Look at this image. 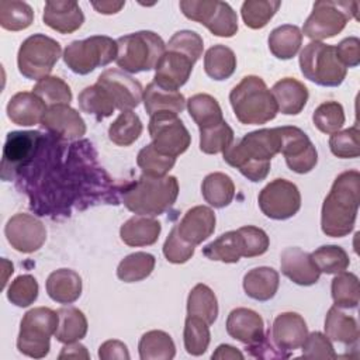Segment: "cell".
I'll return each mask as SVG.
<instances>
[{
  "label": "cell",
  "instance_id": "816d5d0a",
  "mask_svg": "<svg viewBox=\"0 0 360 360\" xmlns=\"http://www.w3.org/2000/svg\"><path fill=\"white\" fill-rule=\"evenodd\" d=\"M314 125L323 134H335L345 124V111L338 101H325L319 104L312 114Z\"/></svg>",
  "mask_w": 360,
  "mask_h": 360
},
{
  "label": "cell",
  "instance_id": "6da1fadb",
  "mask_svg": "<svg viewBox=\"0 0 360 360\" xmlns=\"http://www.w3.org/2000/svg\"><path fill=\"white\" fill-rule=\"evenodd\" d=\"M281 136L278 128H263L233 141L224 150V160L236 167L248 180L259 183L270 172L271 159L280 153Z\"/></svg>",
  "mask_w": 360,
  "mask_h": 360
},
{
  "label": "cell",
  "instance_id": "b9f144b4",
  "mask_svg": "<svg viewBox=\"0 0 360 360\" xmlns=\"http://www.w3.org/2000/svg\"><path fill=\"white\" fill-rule=\"evenodd\" d=\"M142 129V122L132 110L121 111L108 128V138L118 146H129L141 136Z\"/></svg>",
  "mask_w": 360,
  "mask_h": 360
},
{
  "label": "cell",
  "instance_id": "7402d4cb",
  "mask_svg": "<svg viewBox=\"0 0 360 360\" xmlns=\"http://www.w3.org/2000/svg\"><path fill=\"white\" fill-rule=\"evenodd\" d=\"M225 326L231 338L246 346L255 345L266 336L263 318L256 311L243 307L229 312Z\"/></svg>",
  "mask_w": 360,
  "mask_h": 360
},
{
  "label": "cell",
  "instance_id": "603a6c76",
  "mask_svg": "<svg viewBox=\"0 0 360 360\" xmlns=\"http://www.w3.org/2000/svg\"><path fill=\"white\" fill-rule=\"evenodd\" d=\"M42 20L49 28L60 34H72L83 25L84 14L76 1L49 0L45 3Z\"/></svg>",
  "mask_w": 360,
  "mask_h": 360
},
{
  "label": "cell",
  "instance_id": "f907efd6",
  "mask_svg": "<svg viewBox=\"0 0 360 360\" xmlns=\"http://www.w3.org/2000/svg\"><path fill=\"white\" fill-rule=\"evenodd\" d=\"M32 93L37 94L48 107L56 104H69L72 101V90L66 82L56 76H46L34 86Z\"/></svg>",
  "mask_w": 360,
  "mask_h": 360
},
{
  "label": "cell",
  "instance_id": "03108f58",
  "mask_svg": "<svg viewBox=\"0 0 360 360\" xmlns=\"http://www.w3.org/2000/svg\"><path fill=\"white\" fill-rule=\"evenodd\" d=\"M1 264H3V270H4V276H3V287H4L7 283V274H13L14 269H13V264L6 259L1 260Z\"/></svg>",
  "mask_w": 360,
  "mask_h": 360
},
{
  "label": "cell",
  "instance_id": "9c48e42d",
  "mask_svg": "<svg viewBox=\"0 0 360 360\" xmlns=\"http://www.w3.org/2000/svg\"><path fill=\"white\" fill-rule=\"evenodd\" d=\"M117 41L107 35H93L72 41L63 51V60L76 75H89L117 58Z\"/></svg>",
  "mask_w": 360,
  "mask_h": 360
},
{
  "label": "cell",
  "instance_id": "f5cc1de1",
  "mask_svg": "<svg viewBox=\"0 0 360 360\" xmlns=\"http://www.w3.org/2000/svg\"><path fill=\"white\" fill-rule=\"evenodd\" d=\"M38 281L31 274H21L15 277L7 288V300L15 307L25 308L38 298Z\"/></svg>",
  "mask_w": 360,
  "mask_h": 360
},
{
  "label": "cell",
  "instance_id": "ab89813d",
  "mask_svg": "<svg viewBox=\"0 0 360 360\" xmlns=\"http://www.w3.org/2000/svg\"><path fill=\"white\" fill-rule=\"evenodd\" d=\"M77 101L83 112L94 115L98 121L112 115L115 110V104L110 94L97 83L83 89L77 97Z\"/></svg>",
  "mask_w": 360,
  "mask_h": 360
},
{
  "label": "cell",
  "instance_id": "bcb514c9",
  "mask_svg": "<svg viewBox=\"0 0 360 360\" xmlns=\"http://www.w3.org/2000/svg\"><path fill=\"white\" fill-rule=\"evenodd\" d=\"M183 340H184V349L188 354L191 356L204 354L211 340L210 325L201 318L187 315L184 322Z\"/></svg>",
  "mask_w": 360,
  "mask_h": 360
},
{
  "label": "cell",
  "instance_id": "44dd1931",
  "mask_svg": "<svg viewBox=\"0 0 360 360\" xmlns=\"http://www.w3.org/2000/svg\"><path fill=\"white\" fill-rule=\"evenodd\" d=\"M215 222V214L210 207L195 205L183 215L176 228L183 240L197 246L214 233Z\"/></svg>",
  "mask_w": 360,
  "mask_h": 360
},
{
  "label": "cell",
  "instance_id": "9a60e30c",
  "mask_svg": "<svg viewBox=\"0 0 360 360\" xmlns=\"http://www.w3.org/2000/svg\"><path fill=\"white\" fill-rule=\"evenodd\" d=\"M4 235L11 248L21 253L37 252L46 240V229L42 221L25 212H18L7 221Z\"/></svg>",
  "mask_w": 360,
  "mask_h": 360
},
{
  "label": "cell",
  "instance_id": "60d3db41",
  "mask_svg": "<svg viewBox=\"0 0 360 360\" xmlns=\"http://www.w3.org/2000/svg\"><path fill=\"white\" fill-rule=\"evenodd\" d=\"M156 259L146 252H135L125 256L118 267L117 277L124 283H136L149 277L155 269Z\"/></svg>",
  "mask_w": 360,
  "mask_h": 360
},
{
  "label": "cell",
  "instance_id": "7c38bea8",
  "mask_svg": "<svg viewBox=\"0 0 360 360\" xmlns=\"http://www.w3.org/2000/svg\"><path fill=\"white\" fill-rule=\"evenodd\" d=\"M148 129L155 149L166 156L177 158L191 143V135L183 121L177 114L169 111H159L150 115Z\"/></svg>",
  "mask_w": 360,
  "mask_h": 360
},
{
  "label": "cell",
  "instance_id": "f546056e",
  "mask_svg": "<svg viewBox=\"0 0 360 360\" xmlns=\"http://www.w3.org/2000/svg\"><path fill=\"white\" fill-rule=\"evenodd\" d=\"M325 335L330 342L345 346H357L359 326L353 316L345 314L339 307L329 308L325 318Z\"/></svg>",
  "mask_w": 360,
  "mask_h": 360
},
{
  "label": "cell",
  "instance_id": "836d02e7",
  "mask_svg": "<svg viewBox=\"0 0 360 360\" xmlns=\"http://www.w3.org/2000/svg\"><path fill=\"white\" fill-rule=\"evenodd\" d=\"M302 45V32L297 25L284 24L274 28L269 35V49L277 59L294 58Z\"/></svg>",
  "mask_w": 360,
  "mask_h": 360
},
{
  "label": "cell",
  "instance_id": "db71d44e",
  "mask_svg": "<svg viewBox=\"0 0 360 360\" xmlns=\"http://www.w3.org/2000/svg\"><path fill=\"white\" fill-rule=\"evenodd\" d=\"M330 152L340 159H354L360 155V132L357 125L338 131L329 138Z\"/></svg>",
  "mask_w": 360,
  "mask_h": 360
},
{
  "label": "cell",
  "instance_id": "9f6ffc18",
  "mask_svg": "<svg viewBox=\"0 0 360 360\" xmlns=\"http://www.w3.org/2000/svg\"><path fill=\"white\" fill-rule=\"evenodd\" d=\"M302 357L311 360H333L338 357L332 342L321 332L308 333L302 346Z\"/></svg>",
  "mask_w": 360,
  "mask_h": 360
},
{
  "label": "cell",
  "instance_id": "2e32d148",
  "mask_svg": "<svg viewBox=\"0 0 360 360\" xmlns=\"http://www.w3.org/2000/svg\"><path fill=\"white\" fill-rule=\"evenodd\" d=\"M97 84L110 94L115 108L120 111H129L138 107L143 97L142 84L120 69L104 70L97 77Z\"/></svg>",
  "mask_w": 360,
  "mask_h": 360
},
{
  "label": "cell",
  "instance_id": "6f0895ef",
  "mask_svg": "<svg viewBox=\"0 0 360 360\" xmlns=\"http://www.w3.org/2000/svg\"><path fill=\"white\" fill-rule=\"evenodd\" d=\"M194 250H195V246L183 240L177 233V228L174 225L163 245V255L166 260L174 264H183L193 257Z\"/></svg>",
  "mask_w": 360,
  "mask_h": 360
},
{
  "label": "cell",
  "instance_id": "e575fe53",
  "mask_svg": "<svg viewBox=\"0 0 360 360\" xmlns=\"http://www.w3.org/2000/svg\"><path fill=\"white\" fill-rule=\"evenodd\" d=\"M59 323L55 332V338L60 343H75L83 339L87 333V319L84 314L75 307H62L58 311Z\"/></svg>",
  "mask_w": 360,
  "mask_h": 360
},
{
  "label": "cell",
  "instance_id": "83f0119b",
  "mask_svg": "<svg viewBox=\"0 0 360 360\" xmlns=\"http://www.w3.org/2000/svg\"><path fill=\"white\" fill-rule=\"evenodd\" d=\"M46 292L51 300L59 304H72L82 294V278L70 269H58L46 278Z\"/></svg>",
  "mask_w": 360,
  "mask_h": 360
},
{
  "label": "cell",
  "instance_id": "7bdbcfd3",
  "mask_svg": "<svg viewBox=\"0 0 360 360\" xmlns=\"http://www.w3.org/2000/svg\"><path fill=\"white\" fill-rule=\"evenodd\" d=\"M332 298L339 308H356L360 301L359 278L354 273L340 271L335 276L330 285Z\"/></svg>",
  "mask_w": 360,
  "mask_h": 360
},
{
  "label": "cell",
  "instance_id": "ee69618b",
  "mask_svg": "<svg viewBox=\"0 0 360 360\" xmlns=\"http://www.w3.org/2000/svg\"><path fill=\"white\" fill-rule=\"evenodd\" d=\"M34 21V11L25 1L1 0L0 25L7 31H22Z\"/></svg>",
  "mask_w": 360,
  "mask_h": 360
},
{
  "label": "cell",
  "instance_id": "d6986e66",
  "mask_svg": "<svg viewBox=\"0 0 360 360\" xmlns=\"http://www.w3.org/2000/svg\"><path fill=\"white\" fill-rule=\"evenodd\" d=\"M194 62L186 55L166 49L155 68L153 82L167 90H179L193 72Z\"/></svg>",
  "mask_w": 360,
  "mask_h": 360
},
{
  "label": "cell",
  "instance_id": "94428289",
  "mask_svg": "<svg viewBox=\"0 0 360 360\" xmlns=\"http://www.w3.org/2000/svg\"><path fill=\"white\" fill-rule=\"evenodd\" d=\"M98 357L101 360H128L129 352L124 342L111 339L101 343L98 347Z\"/></svg>",
  "mask_w": 360,
  "mask_h": 360
},
{
  "label": "cell",
  "instance_id": "e7e4bbea",
  "mask_svg": "<svg viewBox=\"0 0 360 360\" xmlns=\"http://www.w3.org/2000/svg\"><path fill=\"white\" fill-rule=\"evenodd\" d=\"M91 6L100 14H115L125 6V1H93Z\"/></svg>",
  "mask_w": 360,
  "mask_h": 360
},
{
  "label": "cell",
  "instance_id": "1f68e13d",
  "mask_svg": "<svg viewBox=\"0 0 360 360\" xmlns=\"http://www.w3.org/2000/svg\"><path fill=\"white\" fill-rule=\"evenodd\" d=\"M202 255L214 262L238 263L245 255V242L240 232L229 231L202 248Z\"/></svg>",
  "mask_w": 360,
  "mask_h": 360
},
{
  "label": "cell",
  "instance_id": "f35d334b",
  "mask_svg": "<svg viewBox=\"0 0 360 360\" xmlns=\"http://www.w3.org/2000/svg\"><path fill=\"white\" fill-rule=\"evenodd\" d=\"M138 350L142 360H170L176 354L172 336L163 330H149L143 333Z\"/></svg>",
  "mask_w": 360,
  "mask_h": 360
},
{
  "label": "cell",
  "instance_id": "d6a6232c",
  "mask_svg": "<svg viewBox=\"0 0 360 360\" xmlns=\"http://www.w3.org/2000/svg\"><path fill=\"white\" fill-rule=\"evenodd\" d=\"M201 194L211 207L224 208L229 205L235 197L233 180L221 172L210 173L201 184Z\"/></svg>",
  "mask_w": 360,
  "mask_h": 360
},
{
  "label": "cell",
  "instance_id": "30bf717a",
  "mask_svg": "<svg viewBox=\"0 0 360 360\" xmlns=\"http://www.w3.org/2000/svg\"><path fill=\"white\" fill-rule=\"evenodd\" d=\"M62 55L58 41L44 34H34L22 41L17 53L20 73L30 80H41L52 72Z\"/></svg>",
  "mask_w": 360,
  "mask_h": 360
},
{
  "label": "cell",
  "instance_id": "680465c9",
  "mask_svg": "<svg viewBox=\"0 0 360 360\" xmlns=\"http://www.w3.org/2000/svg\"><path fill=\"white\" fill-rule=\"evenodd\" d=\"M243 238L245 242V255L243 257H255L262 256L267 252L270 240L267 233L257 226L253 225H245L238 229Z\"/></svg>",
  "mask_w": 360,
  "mask_h": 360
},
{
  "label": "cell",
  "instance_id": "4316f807",
  "mask_svg": "<svg viewBox=\"0 0 360 360\" xmlns=\"http://www.w3.org/2000/svg\"><path fill=\"white\" fill-rule=\"evenodd\" d=\"M162 225L153 217L134 215L121 225V240L132 248L153 245L160 235Z\"/></svg>",
  "mask_w": 360,
  "mask_h": 360
},
{
  "label": "cell",
  "instance_id": "d590c367",
  "mask_svg": "<svg viewBox=\"0 0 360 360\" xmlns=\"http://www.w3.org/2000/svg\"><path fill=\"white\" fill-rule=\"evenodd\" d=\"M187 110L200 129L214 127L224 121L222 110L218 101L205 93H198L187 100Z\"/></svg>",
  "mask_w": 360,
  "mask_h": 360
},
{
  "label": "cell",
  "instance_id": "681fc988",
  "mask_svg": "<svg viewBox=\"0 0 360 360\" xmlns=\"http://www.w3.org/2000/svg\"><path fill=\"white\" fill-rule=\"evenodd\" d=\"M233 129L225 122L200 129V150L207 155H217L228 149L233 142Z\"/></svg>",
  "mask_w": 360,
  "mask_h": 360
},
{
  "label": "cell",
  "instance_id": "e0dca14e",
  "mask_svg": "<svg viewBox=\"0 0 360 360\" xmlns=\"http://www.w3.org/2000/svg\"><path fill=\"white\" fill-rule=\"evenodd\" d=\"M308 335V326L305 319L297 312L278 314L269 330L273 345L283 353L290 354L300 349Z\"/></svg>",
  "mask_w": 360,
  "mask_h": 360
},
{
  "label": "cell",
  "instance_id": "8fae6325",
  "mask_svg": "<svg viewBox=\"0 0 360 360\" xmlns=\"http://www.w3.org/2000/svg\"><path fill=\"white\" fill-rule=\"evenodd\" d=\"M181 13L191 21L200 22L215 37L231 38L238 32V15L221 0H181Z\"/></svg>",
  "mask_w": 360,
  "mask_h": 360
},
{
  "label": "cell",
  "instance_id": "277c9868",
  "mask_svg": "<svg viewBox=\"0 0 360 360\" xmlns=\"http://www.w3.org/2000/svg\"><path fill=\"white\" fill-rule=\"evenodd\" d=\"M179 181L174 176L150 177L142 174L122 194L124 205L136 215L156 217L167 211L177 200Z\"/></svg>",
  "mask_w": 360,
  "mask_h": 360
},
{
  "label": "cell",
  "instance_id": "ffe728a7",
  "mask_svg": "<svg viewBox=\"0 0 360 360\" xmlns=\"http://www.w3.org/2000/svg\"><path fill=\"white\" fill-rule=\"evenodd\" d=\"M280 267L281 273L298 285H312L321 277L311 253L300 248L284 249L280 256Z\"/></svg>",
  "mask_w": 360,
  "mask_h": 360
},
{
  "label": "cell",
  "instance_id": "11a10c76",
  "mask_svg": "<svg viewBox=\"0 0 360 360\" xmlns=\"http://www.w3.org/2000/svg\"><path fill=\"white\" fill-rule=\"evenodd\" d=\"M166 48L169 51H176L187 58H190L194 63L201 58L202 49H204V42L202 38L190 30H181L173 34V37L169 39Z\"/></svg>",
  "mask_w": 360,
  "mask_h": 360
},
{
  "label": "cell",
  "instance_id": "74e56055",
  "mask_svg": "<svg viewBox=\"0 0 360 360\" xmlns=\"http://www.w3.org/2000/svg\"><path fill=\"white\" fill-rule=\"evenodd\" d=\"M236 69V56L235 52L225 45L211 46L204 56V70L207 76L214 80H226L229 79Z\"/></svg>",
  "mask_w": 360,
  "mask_h": 360
},
{
  "label": "cell",
  "instance_id": "5bb4252c",
  "mask_svg": "<svg viewBox=\"0 0 360 360\" xmlns=\"http://www.w3.org/2000/svg\"><path fill=\"white\" fill-rule=\"evenodd\" d=\"M281 136V149L288 169L298 174L309 173L318 163V152L308 135L297 127H277Z\"/></svg>",
  "mask_w": 360,
  "mask_h": 360
},
{
  "label": "cell",
  "instance_id": "6125c7cd",
  "mask_svg": "<svg viewBox=\"0 0 360 360\" xmlns=\"http://www.w3.org/2000/svg\"><path fill=\"white\" fill-rule=\"evenodd\" d=\"M214 360H243V353L231 345H219L211 356Z\"/></svg>",
  "mask_w": 360,
  "mask_h": 360
},
{
  "label": "cell",
  "instance_id": "7a4b0ae2",
  "mask_svg": "<svg viewBox=\"0 0 360 360\" xmlns=\"http://www.w3.org/2000/svg\"><path fill=\"white\" fill-rule=\"evenodd\" d=\"M360 204V173L347 170L340 173L321 210V228L326 236L342 238L349 235L356 224Z\"/></svg>",
  "mask_w": 360,
  "mask_h": 360
},
{
  "label": "cell",
  "instance_id": "f1b7e54d",
  "mask_svg": "<svg viewBox=\"0 0 360 360\" xmlns=\"http://www.w3.org/2000/svg\"><path fill=\"white\" fill-rule=\"evenodd\" d=\"M280 284V276L277 270L267 266H260L249 270L243 276V290L248 297L256 301L271 300Z\"/></svg>",
  "mask_w": 360,
  "mask_h": 360
},
{
  "label": "cell",
  "instance_id": "484cf974",
  "mask_svg": "<svg viewBox=\"0 0 360 360\" xmlns=\"http://www.w3.org/2000/svg\"><path fill=\"white\" fill-rule=\"evenodd\" d=\"M39 139V132H10L7 135L4 150H3V160H1V176L20 165H22L27 159H30L34 153L37 142Z\"/></svg>",
  "mask_w": 360,
  "mask_h": 360
},
{
  "label": "cell",
  "instance_id": "8d00e7d4",
  "mask_svg": "<svg viewBox=\"0 0 360 360\" xmlns=\"http://www.w3.org/2000/svg\"><path fill=\"white\" fill-rule=\"evenodd\" d=\"M187 315L197 316L212 325L218 316V301L207 284H195L187 298Z\"/></svg>",
  "mask_w": 360,
  "mask_h": 360
},
{
  "label": "cell",
  "instance_id": "91938a15",
  "mask_svg": "<svg viewBox=\"0 0 360 360\" xmlns=\"http://www.w3.org/2000/svg\"><path fill=\"white\" fill-rule=\"evenodd\" d=\"M336 55L342 65L347 68H356L360 63V39L357 37H349L342 39L335 46Z\"/></svg>",
  "mask_w": 360,
  "mask_h": 360
},
{
  "label": "cell",
  "instance_id": "3957f363",
  "mask_svg": "<svg viewBox=\"0 0 360 360\" xmlns=\"http://www.w3.org/2000/svg\"><path fill=\"white\" fill-rule=\"evenodd\" d=\"M235 117L245 125H260L276 118L278 108L271 90L259 76H245L229 93Z\"/></svg>",
  "mask_w": 360,
  "mask_h": 360
},
{
  "label": "cell",
  "instance_id": "ba28073f",
  "mask_svg": "<svg viewBox=\"0 0 360 360\" xmlns=\"http://www.w3.org/2000/svg\"><path fill=\"white\" fill-rule=\"evenodd\" d=\"M357 1H315L301 32L309 39L321 42L339 34L350 18L357 20Z\"/></svg>",
  "mask_w": 360,
  "mask_h": 360
},
{
  "label": "cell",
  "instance_id": "be15d7a7",
  "mask_svg": "<svg viewBox=\"0 0 360 360\" xmlns=\"http://www.w3.org/2000/svg\"><path fill=\"white\" fill-rule=\"evenodd\" d=\"M58 357L59 359H89L90 356L87 353V349L83 345L75 342V343H68L62 349Z\"/></svg>",
  "mask_w": 360,
  "mask_h": 360
},
{
  "label": "cell",
  "instance_id": "8992f818",
  "mask_svg": "<svg viewBox=\"0 0 360 360\" xmlns=\"http://www.w3.org/2000/svg\"><path fill=\"white\" fill-rule=\"evenodd\" d=\"M58 323V312L51 308L37 307L25 312L17 338L18 352L34 359L45 357L49 353L51 336L55 335Z\"/></svg>",
  "mask_w": 360,
  "mask_h": 360
},
{
  "label": "cell",
  "instance_id": "5b68a950",
  "mask_svg": "<svg viewBox=\"0 0 360 360\" xmlns=\"http://www.w3.org/2000/svg\"><path fill=\"white\" fill-rule=\"evenodd\" d=\"M118 68L128 73L148 72L156 68L166 51L163 39L153 31H138L117 39Z\"/></svg>",
  "mask_w": 360,
  "mask_h": 360
},
{
  "label": "cell",
  "instance_id": "7dc6e473",
  "mask_svg": "<svg viewBox=\"0 0 360 360\" xmlns=\"http://www.w3.org/2000/svg\"><path fill=\"white\" fill-rule=\"evenodd\" d=\"M311 256L319 271L326 274H338L345 271L350 264L347 252L338 245H323L312 252Z\"/></svg>",
  "mask_w": 360,
  "mask_h": 360
},
{
  "label": "cell",
  "instance_id": "52a82bcc",
  "mask_svg": "<svg viewBox=\"0 0 360 360\" xmlns=\"http://www.w3.org/2000/svg\"><path fill=\"white\" fill-rule=\"evenodd\" d=\"M300 69L305 79L325 87L342 84L347 73L335 46L319 41H311L304 46L300 53Z\"/></svg>",
  "mask_w": 360,
  "mask_h": 360
},
{
  "label": "cell",
  "instance_id": "c3c4849f",
  "mask_svg": "<svg viewBox=\"0 0 360 360\" xmlns=\"http://www.w3.org/2000/svg\"><path fill=\"white\" fill-rule=\"evenodd\" d=\"M136 163L142 170V174L150 177H163L173 169L176 158L166 156L155 149L152 143L143 146L136 158Z\"/></svg>",
  "mask_w": 360,
  "mask_h": 360
},
{
  "label": "cell",
  "instance_id": "4dcf8cb0",
  "mask_svg": "<svg viewBox=\"0 0 360 360\" xmlns=\"http://www.w3.org/2000/svg\"><path fill=\"white\" fill-rule=\"evenodd\" d=\"M143 105L145 111L149 115H153L159 111H169L179 114L186 108L187 100L180 91L167 90L158 86L155 82H150L143 90Z\"/></svg>",
  "mask_w": 360,
  "mask_h": 360
},
{
  "label": "cell",
  "instance_id": "cb8c5ba5",
  "mask_svg": "<svg viewBox=\"0 0 360 360\" xmlns=\"http://www.w3.org/2000/svg\"><path fill=\"white\" fill-rule=\"evenodd\" d=\"M6 111L13 124L30 127L41 122L46 112V104L34 93L20 91L10 98Z\"/></svg>",
  "mask_w": 360,
  "mask_h": 360
},
{
  "label": "cell",
  "instance_id": "ac0fdd59",
  "mask_svg": "<svg viewBox=\"0 0 360 360\" xmlns=\"http://www.w3.org/2000/svg\"><path fill=\"white\" fill-rule=\"evenodd\" d=\"M41 125L62 139H79L86 134V122L69 104H56L46 108Z\"/></svg>",
  "mask_w": 360,
  "mask_h": 360
},
{
  "label": "cell",
  "instance_id": "f6af8a7d",
  "mask_svg": "<svg viewBox=\"0 0 360 360\" xmlns=\"http://www.w3.org/2000/svg\"><path fill=\"white\" fill-rule=\"evenodd\" d=\"M280 6L278 0H246L240 7L242 20L246 27L260 30L269 24Z\"/></svg>",
  "mask_w": 360,
  "mask_h": 360
},
{
  "label": "cell",
  "instance_id": "4fadbf2b",
  "mask_svg": "<svg viewBox=\"0 0 360 360\" xmlns=\"http://www.w3.org/2000/svg\"><path fill=\"white\" fill-rule=\"evenodd\" d=\"M262 212L271 219L284 221L294 217L301 208L298 187L285 179L270 181L257 197Z\"/></svg>",
  "mask_w": 360,
  "mask_h": 360
},
{
  "label": "cell",
  "instance_id": "d4e9b609",
  "mask_svg": "<svg viewBox=\"0 0 360 360\" xmlns=\"http://www.w3.org/2000/svg\"><path fill=\"white\" fill-rule=\"evenodd\" d=\"M271 93L281 114L297 115L307 105L309 93L304 83L292 77H284L274 83Z\"/></svg>",
  "mask_w": 360,
  "mask_h": 360
}]
</instances>
